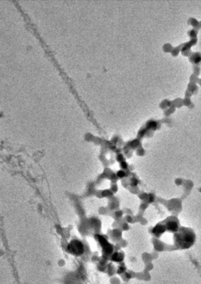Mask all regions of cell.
I'll return each mask as SVG.
<instances>
[{"label":"cell","mask_w":201,"mask_h":284,"mask_svg":"<svg viewBox=\"0 0 201 284\" xmlns=\"http://www.w3.org/2000/svg\"><path fill=\"white\" fill-rule=\"evenodd\" d=\"M113 260L115 261H121L123 260V257L121 254L120 253L114 254L113 256Z\"/></svg>","instance_id":"2"},{"label":"cell","mask_w":201,"mask_h":284,"mask_svg":"<svg viewBox=\"0 0 201 284\" xmlns=\"http://www.w3.org/2000/svg\"><path fill=\"white\" fill-rule=\"evenodd\" d=\"M67 251L72 255L76 256L81 255L84 253V248L83 244L78 240L71 241L67 246Z\"/></svg>","instance_id":"1"}]
</instances>
